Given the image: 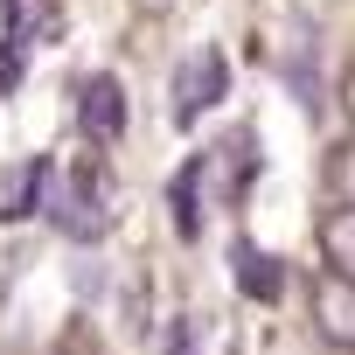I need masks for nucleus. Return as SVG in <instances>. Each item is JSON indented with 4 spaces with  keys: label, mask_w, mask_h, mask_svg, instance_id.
<instances>
[{
    "label": "nucleus",
    "mask_w": 355,
    "mask_h": 355,
    "mask_svg": "<svg viewBox=\"0 0 355 355\" xmlns=\"http://www.w3.org/2000/svg\"><path fill=\"white\" fill-rule=\"evenodd\" d=\"M42 209H49V223H56L63 237H77V244L105 237V230H112V174H105V167H77V174H63V182L49 174Z\"/></svg>",
    "instance_id": "obj_1"
},
{
    "label": "nucleus",
    "mask_w": 355,
    "mask_h": 355,
    "mask_svg": "<svg viewBox=\"0 0 355 355\" xmlns=\"http://www.w3.org/2000/svg\"><path fill=\"white\" fill-rule=\"evenodd\" d=\"M223 91H230V63H223L216 49L189 56L182 70H174V125H196V119H202Z\"/></svg>",
    "instance_id": "obj_2"
},
{
    "label": "nucleus",
    "mask_w": 355,
    "mask_h": 355,
    "mask_svg": "<svg viewBox=\"0 0 355 355\" xmlns=\"http://www.w3.org/2000/svg\"><path fill=\"white\" fill-rule=\"evenodd\" d=\"M77 132L91 146H112L125 132V84L119 77H84V91H77Z\"/></svg>",
    "instance_id": "obj_3"
},
{
    "label": "nucleus",
    "mask_w": 355,
    "mask_h": 355,
    "mask_svg": "<svg viewBox=\"0 0 355 355\" xmlns=\"http://www.w3.org/2000/svg\"><path fill=\"white\" fill-rule=\"evenodd\" d=\"M313 313H320V327H327V341H341V348H355V279H341V272H327V279L313 286Z\"/></svg>",
    "instance_id": "obj_4"
},
{
    "label": "nucleus",
    "mask_w": 355,
    "mask_h": 355,
    "mask_svg": "<svg viewBox=\"0 0 355 355\" xmlns=\"http://www.w3.org/2000/svg\"><path fill=\"white\" fill-rule=\"evenodd\" d=\"M49 174H56L49 160H28V167L15 174V182L0 189V223H21V216H35V209H42V189H49Z\"/></svg>",
    "instance_id": "obj_5"
},
{
    "label": "nucleus",
    "mask_w": 355,
    "mask_h": 355,
    "mask_svg": "<svg viewBox=\"0 0 355 355\" xmlns=\"http://www.w3.org/2000/svg\"><path fill=\"white\" fill-rule=\"evenodd\" d=\"M167 209H174V230H182V237H196V230H202V160H189L182 174H174Z\"/></svg>",
    "instance_id": "obj_6"
},
{
    "label": "nucleus",
    "mask_w": 355,
    "mask_h": 355,
    "mask_svg": "<svg viewBox=\"0 0 355 355\" xmlns=\"http://www.w3.org/2000/svg\"><path fill=\"white\" fill-rule=\"evenodd\" d=\"M320 258H327V272L355 279V209H334L320 223Z\"/></svg>",
    "instance_id": "obj_7"
},
{
    "label": "nucleus",
    "mask_w": 355,
    "mask_h": 355,
    "mask_svg": "<svg viewBox=\"0 0 355 355\" xmlns=\"http://www.w3.org/2000/svg\"><path fill=\"white\" fill-rule=\"evenodd\" d=\"M237 286L251 293V300H279V258H265L258 244H237Z\"/></svg>",
    "instance_id": "obj_8"
},
{
    "label": "nucleus",
    "mask_w": 355,
    "mask_h": 355,
    "mask_svg": "<svg viewBox=\"0 0 355 355\" xmlns=\"http://www.w3.org/2000/svg\"><path fill=\"white\" fill-rule=\"evenodd\" d=\"M167 355H196V334H189V320H174V327H167Z\"/></svg>",
    "instance_id": "obj_9"
}]
</instances>
